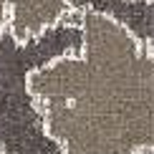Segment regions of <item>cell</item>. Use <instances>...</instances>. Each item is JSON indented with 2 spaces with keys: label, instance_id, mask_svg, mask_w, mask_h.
Listing matches in <instances>:
<instances>
[{
  "label": "cell",
  "instance_id": "cell-1",
  "mask_svg": "<svg viewBox=\"0 0 154 154\" xmlns=\"http://www.w3.org/2000/svg\"><path fill=\"white\" fill-rule=\"evenodd\" d=\"M83 51L30 76L38 109L63 154L154 149V51L99 10H81Z\"/></svg>",
  "mask_w": 154,
  "mask_h": 154
},
{
  "label": "cell",
  "instance_id": "cell-2",
  "mask_svg": "<svg viewBox=\"0 0 154 154\" xmlns=\"http://www.w3.org/2000/svg\"><path fill=\"white\" fill-rule=\"evenodd\" d=\"M81 51V10H71L63 23L30 41H18L8 25H0V154H63L30 91V76Z\"/></svg>",
  "mask_w": 154,
  "mask_h": 154
},
{
  "label": "cell",
  "instance_id": "cell-3",
  "mask_svg": "<svg viewBox=\"0 0 154 154\" xmlns=\"http://www.w3.org/2000/svg\"><path fill=\"white\" fill-rule=\"evenodd\" d=\"M10 20L8 28L18 41L43 35L48 28L63 23L73 10L71 0H8Z\"/></svg>",
  "mask_w": 154,
  "mask_h": 154
}]
</instances>
